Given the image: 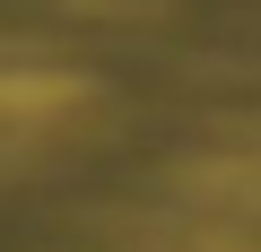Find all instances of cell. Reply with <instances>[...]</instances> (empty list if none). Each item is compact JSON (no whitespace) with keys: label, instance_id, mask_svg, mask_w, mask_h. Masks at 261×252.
Returning a JSON list of instances; mask_svg holds the SVG:
<instances>
[{"label":"cell","instance_id":"1","mask_svg":"<svg viewBox=\"0 0 261 252\" xmlns=\"http://www.w3.org/2000/svg\"><path fill=\"white\" fill-rule=\"evenodd\" d=\"M79 104H87V87L70 70H0V139H18V131L35 139V131H53Z\"/></svg>","mask_w":261,"mask_h":252}]
</instances>
